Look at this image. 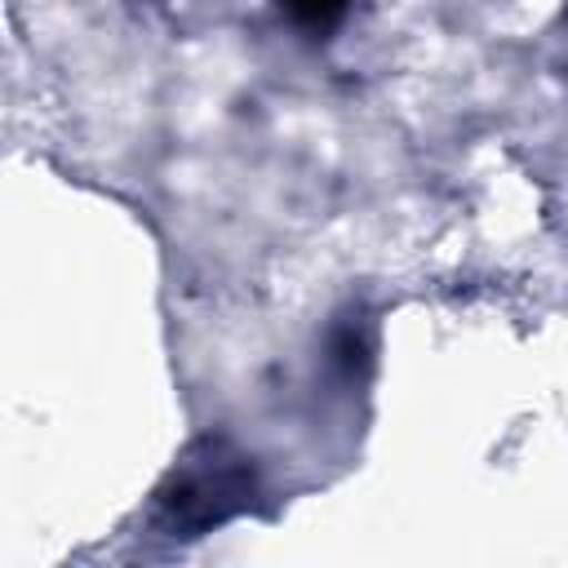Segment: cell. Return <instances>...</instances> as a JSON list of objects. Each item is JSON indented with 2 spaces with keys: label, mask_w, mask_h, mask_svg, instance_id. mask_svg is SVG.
<instances>
[{
  "label": "cell",
  "mask_w": 568,
  "mask_h": 568,
  "mask_svg": "<svg viewBox=\"0 0 568 568\" xmlns=\"http://www.w3.org/2000/svg\"><path fill=\"white\" fill-rule=\"evenodd\" d=\"M244 497H248V475H244L240 457H226L217 444H209V453L200 462H182L173 470L169 488L160 493L164 510L182 528L217 524V519L235 515L244 506Z\"/></svg>",
  "instance_id": "6da1fadb"
},
{
  "label": "cell",
  "mask_w": 568,
  "mask_h": 568,
  "mask_svg": "<svg viewBox=\"0 0 568 568\" xmlns=\"http://www.w3.org/2000/svg\"><path fill=\"white\" fill-rule=\"evenodd\" d=\"M284 9H288V18H293L302 31L324 36V31H333V27L346 18L351 0H284Z\"/></svg>",
  "instance_id": "7a4b0ae2"
}]
</instances>
